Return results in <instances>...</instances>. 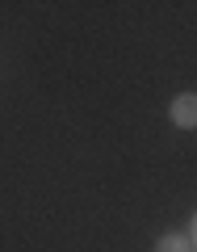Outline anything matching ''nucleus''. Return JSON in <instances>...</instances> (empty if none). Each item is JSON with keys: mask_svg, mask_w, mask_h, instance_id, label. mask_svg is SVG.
<instances>
[{"mask_svg": "<svg viewBox=\"0 0 197 252\" xmlns=\"http://www.w3.org/2000/svg\"><path fill=\"white\" fill-rule=\"evenodd\" d=\"M168 114H172V122H176L180 130H193L197 126V93H180Z\"/></svg>", "mask_w": 197, "mask_h": 252, "instance_id": "nucleus-1", "label": "nucleus"}, {"mask_svg": "<svg viewBox=\"0 0 197 252\" xmlns=\"http://www.w3.org/2000/svg\"><path fill=\"white\" fill-rule=\"evenodd\" d=\"M155 252H193V244H189V235H160V244H155Z\"/></svg>", "mask_w": 197, "mask_h": 252, "instance_id": "nucleus-2", "label": "nucleus"}, {"mask_svg": "<svg viewBox=\"0 0 197 252\" xmlns=\"http://www.w3.org/2000/svg\"><path fill=\"white\" fill-rule=\"evenodd\" d=\"M189 244H193V252H197V215H193V231H189Z\"/></svg>", "mask_w": 197, "mask_h": 252, "instance_id": "nucleus-3", "label": "nucleus"}]
</instances>
